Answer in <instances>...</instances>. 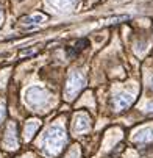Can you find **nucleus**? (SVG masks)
Masks as SVG:
<instances>
[{
  "label": "nucleus",
  "mask_w": 153,
  "mask_h": 158,
  "mask_svg": "<svg viewBox=\"0 0 153 158\" xmlns=\"http://www.w3.org/2000/svg\"><path fill=\"white\" fill-rule=\"evenodd\" d=\"M42 143H44V149L47 150V153L50 155H58L64 144H66V131L62 127H50L46 135H44V138H42Z\"/></svg>",
  "instance_id": "f257e3e1"
},
{
  "label": "nucleus",
  "mask_w": 153,
  "mask_h": 158,
  "mask_svg": "<svg viewBox=\"0 0 153 158\" xmlns=\"http://www.w3.org/2000/svg\"><path fill=\"white\" fill-rule=\"evenodd\" d=\"M84 85H86L84 75H83L81 72H78V71H74V72L69 75L67 83H66V89H64L66 99H69V100L75 99V96L84 88Z\"/></svg>",
  "instance_id": "f03ea898"
},
{
  "label": "nucleus",
  "mask_w": 153,
  "mask_h": 158,
  "mask_svg": "<svg viewBox=\"0 0 153 158\" xmlns=\"http://www.w3.org/2000/svg\"><path fill=\"white\" fill-rule=\"evenodd\" d=\"M3 146L8 150H16L19 147V139H17V128L14 122H10L5 131V138H3Z\"/></svg>",
  "instance_id": "7ed1b4c3"
},
{
  "label": "nucleus",
  "mask_w": 153,
  "mask_h": 158,
  "mask_svg": "<svg viewBox=\"0 0 153 158\" xmlns=\"http://www.w3.org/2000/svg\"><path fill=\"white\" fill-rule=\"evenodd\" d=\"M27 100L31 105H44L49 100V94L42 88H30L27 93Z\"/></svg>",
  "instance_id": "20e7f679"
},
{
  "label": "nucleus",
  "mask_w": 153,
  "mask_h": 158,
  "mask_svg": "<svg viewBox=\"0 0 153 158\" xmlns=\"http://www.w3.org/2000/svg\"><path fill=\"white\" fill-rule=\"evenodd\" d=\"M133 100H135L133 94H128V93H119V94L114 97L113 103H114V108H116L117 111H122V110L128 108L131 103H133Z\"/></svg>",
  "instance_id": "39448f33"
},
{
  "label": "nucleus",
  "mask_w": 153,
  "mask_h": 158,
  "mask_svg": "<svg viewBox=\"0 0 153 158\" xmlns=\"http://www.w3.org/2000/svg\"><path fill=\"white\" fill-rule=\"evenodd\" d=\"M91 128V121L86 114H78L75 118V122H74V131L77 133H83V131H87Z\"/></svg>",
  "instance_id": "423d86ee"
},
{
  "label": "nucleus",
  "mask_w": 153,
  "mask_h": 158,
  "mask_svg": "<svg viewBox=\"0 0 153 158\" xmlns=\"http://www.w3.org/2000/svg\"><path fill=\"white\" fill-rule=\"evenodd\" d=\"M135 141H138V143H148V141H153V128H151V127L141 128V130L136 133Z\"/></svg>",
  "instance_id": "0eeeda50"
},
{
  "label": "nucleus",
  "mask_w": 153,
  "mask_h": 158,
  "mask_svg": "<svg viewBox=\"0 0 153 158\" xmlns=\"http://www.w3.org/2000/svg\"><path fill=\"white\" fill-rule=\"evenodd\" d=\"M39 128V121L33 119V121H28L25 124V130H24V135H25V139L30 141L33 138V135L36 133V130Z\"/></svg>",
  "instance_id": "6e6552de"
},
{
  "label": "nucleus",
  "mask_w": 153,
  "mask_h": 158,
  "mask_svg": "<svg viewBox=\"0 0 153 158\" xmlns=\"http://www.w3.org/2000/svg\"><path fill=\"white\" fill-rule=\"evenodd\" d=\"M46 19L42 14H36V16H30V17H24L22 19V22L24 24H41V22Z\"/></svg>",
  "instance_id": "1a4fd4ad"
},
{
  "label": "nucleus",
  "mask_w": 153,
  "mask_h": 158,
  "mask_svg": "<svg viewBox=\"0 0 153 158\" xmlns=\"http://www.w3.org/2000/svg\"><path fill=\"white\" fill-rule=\"evenodd\" d=\"M5 116H6V106L3 102H0V122L5 119Z\"/></svg>",
  "instance_id": "9d476101"
},
{
  "label": "nucleus",
  "mask_w": 153,
  "mask_h": 158,
  "mask_svg": "<svg viewBox=\"0 0 153 158\" xmlns=\"http://www.w3.org/2000/svg\"><path fill=\"white\" fill-rule=\"evenodd\" d=\"M58 2L62 5H72V3H75V0H58Z\"/></svg>",
  "instance_id": "9b49d317"
},
{
  "label": "nucleus",
  "mask_w": 153,
  "mask_h": 158,
  "mask_svg": "<svg viewBox=\"0 0 153 158\" xmlns=\"http://www.w3.org/2000/svg\"><path fill=\"white\" fill-rule=\"evenodd\" d=\"M147 110H148L150 113H153V102H151V103H148V106H147Z\"/></svg>",
  "instance_id": "f8f14e48"
},
{
  "label": "nucleus",
  "mask_w": 153,
  "mask_h": 158,
  "mask_svg": "<svg viewBox=\"0 0 153 158\" xmlns=\"http://www.w3.org/2000/svg\"><path fill=\"white\" fill-rule=\"evenodd\" d=\"M3 20V13H2V10H0V22Z\"/></svg>",
  "instance_id": "ddd939ff"
},
{
  "label": "nucleus",
  "mask_w": 153,
  "mask_h": 158,
  "mask_svg": "<svg viewBox=\"0 0 153 158\" xmlns=\"http://www.w3.org/2000/svg\"><path fill=\"white\" fill-rule=\"evenodd\" d=\"M151 86H153V80H151Z\"/></svg>",
  "instance_id": "4468645a"
}]
</instances>
